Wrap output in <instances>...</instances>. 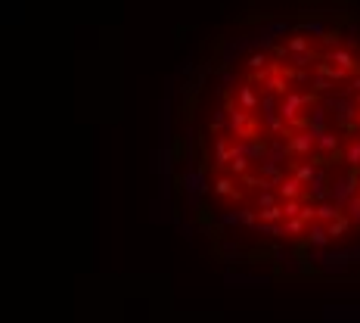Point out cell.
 <instances>
[{
	"instance_id": "obj_3",
	"label": "cell",
	"mask_w": 360,
	"mask_h": 323,
	"mask_svg": "<svg viewBox=\"0 0 360 323\" xmlns=\"http://www.w3.org/2000/svg\"><path fill=\"white\" fill-rule=\"evenodd\" d=\"M301 106H305V96H301V93H289V96L283 100V109H280V115H283L286 121H295V118H298V109H301Z\"/></svg>"
},
{
	"instance_id": "obj_27",
	"label": "cell",
	"mask_w": 360,
	"mask_h": 323,
	"mask_svg": "<svg viewBox=\"0 0 360 323\" xmlns=\"http://www.w3.org/2000/svg\"><path fill=\"white\" fill-rule=\"evenodd\" d=\"M357 106H360V93H357Z\"/></svg>"
},
{
	"instance_id": "obj_22",
	"label": "cell",
	"mask_w": 360,
	"mask_h": 323,
	"mask_svg": "<svg viewBox=\"0 0 360 323\" xmlns=\"http://www.w3.org/2000/svg\"><path fill=\"white\" fill-rule=\"evenodd\" d=\"M249 65H252V68H264V65H267V62H264V53H255L252 59H249Z\"/></svg>"
},
{
	"instance_id": "obj_16",
	"label": "cell",
	"mask_w": 360,
	"mask_h": 323,
	"mask_svg": "<svg viewBox=\"0 0 360 323\" xmlns=\"http://www.w3.org/2000/svg\"><path fill=\"white\" fill-rule=\"evenodd\" d=\"M317 215L326 218V221H336V218H339V208H333V205H320V208H317Z\"/></svg>"
},
{
	"instance_id": "obj_23",
	"label": "cell",
	"mask_w": 360,
	"mask_h": 323,
	"mask_svg": "<svg viewBox=\"0 0 360 323\" xmlns=\"http://www.w3.org/2000/svg\"><path fill=\"white\" fill-rule=\"evenodd\" d=\"M258 205H261V208H270V205H273V196H270V193L264 190L261 196H258Z\"/></svg>"
},
{
	"instance_id": "obj_8",
	"label": "cell",
	"mask_w": 360,
	"mask_h": 323,
	"mask_svg": "<svg viewBox=\"0 0 360 323\" xmlns=\"http://www.w3.org/2000/svg\"><path fill=\"white\" fill-rule=\"evenodd\" d=\"M214 165H230V149H227V137H218V143H214Z\"/></svg>"
},
{
	"instance_id": "obj_1",
	"label": "cell",
	"mask_w": 360,
	"mask_h": 323,
	"mask_svg": "<svg viewBox=\"0 0 360 323\" xmlns=\"http://www.w3.org/2000/svg\"><path fill=\"white\" fill-rule=\"evenodd\" d=\"M183 190L190 193V199H199V196L208 190L205 174H202V171H190V174H183Z\"/></svg>"
},
{
	"instance_id": "obj_19",
	"label": "cell",
	"mask_w": 360,
	"mask_h": 323,
	"mask_svg": "<svg viewBox=\"0 0 360 323\" xmlns=\"http://www.w3.org/2000/svg\"><path fill=\"white\" fill-rule=\"evenodd\" d=\"M286 230H289V233H301V230H305V224H301V218H292L289 224H286Z\"/></svg>"
},
{
	"instance_id": "obj_20",
	"label": "cell",
	"mask_w": 360,
	"mask_h": 323,
	"mask_svg": "<svg viewBox=\"0 0 360 323\" xmlns=\"http://www.w3.org/2000/svg\"><path fill=\"white\" fill-rule=\"evenodd\" d=\"M267 87H270V90H277V93H283V90H286V81H283V78H270V81H267Z\"/></svg>"
},
{
	"instance_id": "obj_5",
	"label": "cell",
	"mask_w": 360,
	"mask_h": 323,
	"mask_svg": "<svg viewBox=\"0 0 360 323\" xmlns=\"http://www.w3.org/2000/svg\"><path fill=\"white\" fill-rule=\"evenodd\" d=\"M317 143V134H295L292 140H289V152H311V146Z\"/></svg>"
},
{
	"instance_id": "obj_9",
	"label": "cell",
	"mask_w": 360,
	"mask_h": 323,
	"mask_svg": "<svg viewBox=\"0 0 360 323\" xmlns=\"http://www.w3.org/2000/svg\"><path fill=\"white\" fill-rule=\"evenodd\" d=\"M317 146H320V149H336L339 146V137L336 134H329V131H320V134H317Z\"/></svg>"
},
{
	"instance_id": "obj_13",
	"label": "cell",
	"mask_w": 360,
	"mask_h": 323,
	"mask_svg": "<svg viewBox=\"0 0 360 323\" xmlns=\"http://www.w3.org/2000/svg\"><path fill=\"white\" fill-rule=\"evenodd\" d=\"M301 31H308V34H326V25L323 22H305V25H301Z\"/></svg>"
},
{
	"instance_id": "obj_12",
	"label": "cell",
	"mask_w": 360,
	"mask_h": 323,
	"mask_svg": "<svg viewBox=\"0 0 360 323\" xmlns=\"http://www.w3.org/2000/svg\"><path fill=\"white\" fill-rule=\"evenodd\" d=\"M326 240H329V233H326V230L311 227V243H314V246H326Z\"/></svg>"
},
{
	"instance_id": "obj_15",
	"label": "cell",
	"mask_w": 360,
	"mask_h": 323,
	"mask_svg": "<svg viewBox=\"0 0 360 323\" xmlns=\"http://www.w3.org/2000/svg\"><path fill=\"white\" fill-rule=\"evenodd\" d=\"M246 168H249V159H233L230 162V174H246Z\"/></svg>"
},
{
	"instance_id": "obj_26",
	"label": "cell",
	"mask_w": 360,
	"mask_h": 323,
	"mask_svg": "<svg viewBox=\"0 0 360 323\" xmlns=\"http://www.w3.org/2000/svg\"><path fill=\"white\" fill-rule=\"evenodd\" d=\"M314 87H317V90H326V87H329V81H323V78H317V81H314Z\"/></svg>"
},
{
	"instance_id": "obj_2",
	"label": "cell",
	"mask_w": 360,
	"mask_h": 323,
	"mask_svg": "<svg viewBox=\"0 0 360 323\" xmlns=\"http://www.w3.org/2000/svg\"><path fill=\"white\" fill-rule=\"evenodd\" d=\"M230 112V134L233 137H252L249 134V112L242 109H227Z\"/></svg>"
},
{
	"instance_id": "obj_17",
	"label": "cell",
	"mask_w": 360,
	"mask_h": 323,
	"mask_svg": "<svg viewBox=\"0 0 360 323\" xmlns=\"http://www.w3.org/2000/svg\"><path fill=\"white\" fill-rule=\"evenodd\" d=\"M345 230H348V221H345V218H336L333 227H329V233H333V236H339V233H345Z\"/></svg>"
},
{
	"instance_id": "obj_11",
	"label": "cell",
	"mask_w": 360,
	"mask_h": 323,
	"mask_svg": "<svg viewBox=\"0 0 360 323\" xmlns=\"http://www.w3.org/2000/svg\"><path fill=\"white\" fill-rule=\"evenodd\" d=\"M333 196H336L339 202H342V199H348V196H351V180H345V184H336Z\"/></svg>"
},
{
	"instance_id": "obj_10",
	"label": "cell",
	"mask_w": 360,
	"mask_h": 323,
	"mask_svg": "<svg viewBox=\"0 0 360 323\" xmlns=\"http://www.w3.org/2000/svg\"><path fill=\"white\" fill-rule=\"evenodd\" d=\"M298 187H301V180L298 177H292V180H286V184H283V196H289V199H295V196H298Z\"/></svg>"
},
{
	"instance_id": "obj_21",
	"label": "cell",
	"mask_w": 360,
	"mask_h": 323,
	"mask_svg": "<svg viewBox=\"0 0 360 323\" xmlns=\"http://www.w3.org/2000/svg\"><path fill=\"white\" fill-rule=\"evenodd\" d=\"M283 215H289V218L301 215V205H298V202H286V208H283Z\"/></svg>"
},
{
	"instance_id": "obj_7",
	"label": "cell",
	"mask_w": 360,
	"mask_h": 323,
	"mask_svg": "<svg viewBox=\"0 0 360 323\" xmlns=\"http://www.w3.org/2000/svg\"><path fill=\"white\" fill-rule=\"evenodd\" d=\"M211 187H214V193H218V196H233V199H239V193L233 190V177H218Z\"/></svg>"
},
{
	"instance_id": "obj_4",
	"label": "cell",
	"mask_w": 360,
	"mask_h": 323,
	"mask_svg": "<svg viewBox=\"0 0 360 323\" xmlns=\"http://www.w3.org/2000/svg\"><path fill=\"white\" fill-rule=\"evenodd\" d=\"M236 100H239V106H242V112H252V109H258L261 106V100H258V93L249 87V84H242L239 87V93H236Z\"/></svg>"
},
{
	"instance_id": "obj_6",
	"label": "cell",
	"mask_w": 360,
	"mask_h": 323,
	"mask_svg": "<svg viewBox=\"0 0 360 323\" xmlns=\"http://www.w3.org/2000/svg\"><path fill=\"white\" fill-rule=\"evenodd\" d=\"M329 62H336L342 72H351V68L357 65L354 56H351V50H333V53H329Z\"/></svg>"
},
{
	"instance_id": "obj_18",
	"label": "cell",
	"mask_w": 360,
	"mask_h": 323,
	"mask_svg": "<svg viewBox=\"0 0 360 323\" xmlns=\"http://www.w3.org/2000/svg\"><path fill=\"white\" fill-rule=\"evenodd\" d=\"M295 177H298V180H311V177H314V165H301L298 171H295Z\"/></svg>"
},
{
	"instance_id": "obj_25",
	"label": "cell",
	"mask_w": 360,
	"mask_h": 323,
	"mask_svg": "<svg viewBox=\"0 0 360 323\" xmlns=\"http://www.w3.org/2000/svg\"><path fill=\"white\" fill-rule=\"evenodd\" d=\"M351 218H354V221H360V199H354V202H351Z\"/></svg>"
},
{
	"instance_id": "obj_24",
	"label": "cell",
	"mask_w": 360,
	"mask_h": 323,
	"mask_svg": "<svg viewBox=\"0 0 360 323\" xmlns=\"http://www.w3.org/2000/svg\"><path fill=\"white\" fill-rule=\"evenodd\" d=\"M348 159H351V165H360V143H357V146H351Z\"/></svg>"
},
{
	"instance_id": "obj_14",
	"label": "cell",
	"mask_w": 360,
	"mask_h": 323,
	"mask_svg": "<svg viewBox=\"0 0 360 323\" xmlns=\"http://www.w3.org/2000/svg\"><path fill=\"white\" fill-rule=\"evenodd\" d=\"M289 50L292 53H308V40L305 37H289Z\"/></svg>"
}]
</instances>
